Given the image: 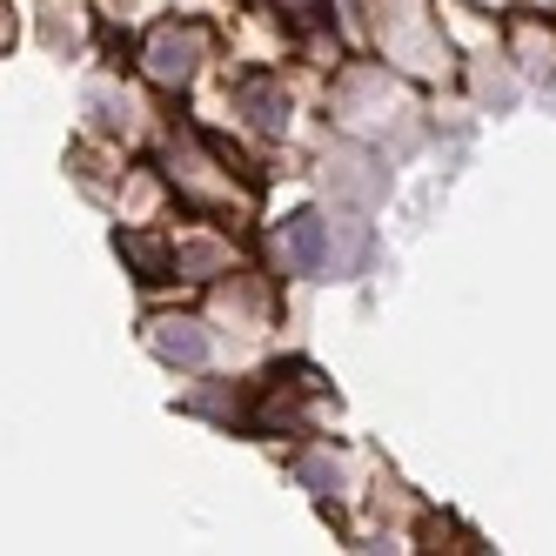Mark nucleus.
<instances>
[{"label":"nucleus","instance_id":"nucleus-1","mask_svg":"<svg viewBox=\"0 0 556 556\" xmlns=\"http://www.w3.org/2000/svg\"><path fill=\"white\" fill-rule=\"evenodd\" d=\"M194 61H202V27H188V21L181 27H162L148 41V74H154V81H188Z\"/></svg>","mask_w":556,"mask_h":556},{"label":"nucleus","instance_id":"nucleus-2","mask_svg":"<svg viewBox=\"0 0 556 556\" xmlns=\"http://www.w3.org/2000/svg\"><path fill=\"white\" fill-rule=\"evenodd\" d=\"M282 249H289V268H295V275H315V268L329 262V222L308 215V208L289 215V222H282Z\"/></svg>","mask_w":556,"mask_h":556},{"label":"nucleus","instance_id":"nucleus-3","mask_svg":"<svg viewBox=\"0 0 556 556\" xmlns=\"http://www.w3.org/2000/svg\"><path fill=\"white\" fill-rule=\"evenodd\" d=\"M148 342L154 355H168V363L194 369V363H208V336L188 323V315H162V323H148Z\"/></svg>","mask_w":556,"mask_h":556},{"label":"nucleus","instance_id":"nucleus-4","mask_svg":"<svg viewBox=\"0 0 556 556\" xmlns=\"http://www.w3.org/2000/svg\"><path fill=\"white\" fill-rule=\"evenodd\" d=\"M122 255L135 262V275H141V282H175V249L148 242V235H122Z\"/></svg>","mask_w":556,"mask_h":556},{"label":"nucleus","instance_id":"nucleus-5","mask_svg":"<svg viewBox=\"0 0 556 556\" xmlns=\"http://www.w3.org/2000/svg\"><path fill=\"white\" fill-rule=\"evenodd\" d=\"M242 101L255 108V122H262V128H282V114H289V101L275 94V88H242Z\"/></svg>","mask_w":556,"mask_h":556}]
</instances>
